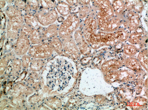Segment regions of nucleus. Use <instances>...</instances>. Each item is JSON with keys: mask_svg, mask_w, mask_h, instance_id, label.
Here are the masks:
<instances>
[{"mask_svg": "<svg viewBox=\"0 0 148 110\" xmlns=\"http://www.w3.org/2000/svg\"><path fill=\"white\" fill-rule=\"evenodd\" d=\"M1 2V9L5 6V1H0Z\"/></svg>", "mask_w": 148, "mask_h": 110, "instance_id": "nucleus-38", "label": "nucleus"}, {"mask_svg": "<svg viewBox=\"0 0 148 110\" xmlns=\"http://www.w3.org/2000/svg\"><path fill=\"white\" fill-rule=\"evenodd\" d=\"M21 32L16 47V54L20 55L26 52L30 45L29 41L27 38L26 34L23 31Z\"/></svg>", "mask_w": 148, "mask_h": 110, "instance_id": "nucleus-13", "label": "nucleus"}, {"mask_svg": "<svg viewBox=\"0 0 148 110\" xmlns=\"http://www.w3.org/2000/svg\"><path fill=\"white\" fill-rule=\"evenodd\" d=\"M26 25L28 26L36 29H38V22L35 14L29 13H25L23 16Z\"/></svg>", "mask_w": 148, "mask_h": 110, "instance_id": "nucleus-20", "label": "nucleus"}, {"mask_svg": "<svg viewBox=\"0 0 148 110\" xmlns=\"http://www.w3.org/2000/svg\"><path fill=\"white\" fill-rule=\"evenodd\" d=\"M23 60V65L24 67H27V66H28L29 63V58H24Z\"/></svg>", "mask_w": 148, "mask_h": 110, "instance_id": "nucleus-36", "label": "nucleus"}, {"mask_svg": "<svg viewBox=\"0 0 148 110\" xmlns=\"http://www.w3.org/2000/svg\"><path fill=\"white\" fill-rule=\"evenodd\" d=\"M35 16L39 23L43 26H47L54 23L58 14L55 9H45L41 7Z\"/></svg>", "mask_w": 148, "mask_h": 110, "instance_id": "nucleus-4", "label": "nucleus"}, {"mask_svg": "<svg viewBox=\"0 0 148 110\" xmlns=\"http://www.w3.org/2000/svg\"><path fill=\"white\" fill-rule=\"evenodd\" d=\"M60 27L57 23L53 24L47 28H44L43 32L44 40H49L55 37L59 32Z\"/></svg>", "mask_w": 148, "mask_h": 110, "instance_id": "nucleus-17", "label": "nucleus"}, {"mask_svg": "<svg viewBox=\"0 0 148 110\" xmlns=\"http://www.w3.org/2000/svg\"><path fill=\"white\" fill-rule=\"evenodd\" d=\"M66 1L72 7L77 5L78 3V1Z\"/></svg>", "mask_w": 148, "mask_h": 110, "instance_id": "nucleus-35", "label": "nucleus"}, {"mask_svg": "<svg viewBox=\"0 0 148 110\" xmlns=\"http://www.w3.org/2000/svg\"><path fill=\"white\" fill-rule=\"evenodd\" d=\"M147 104V100L145 98L137 97L131 103V108L134 109H139L145 107Z\"/></svg>", "mask_w": 148, "mask_h": 110, "instance_id": "nucleus-24", "label": "nucleus"}, {"mask_svg": "<svg viewBox=\"0 0 148 110\" xmlns=\"http://www.w3.org/2000/svg\"><path fill=\"white\" fill-rule=\"evenodd\" d=\"M1 25H2V24L3 26L2 27H3V26L4 25H5V24L6 23V18L5 14L1 11Z\"/></svg>", "mask_w": 148, "mask_h": 110, "instance_id": "nucleus-32", "label": "nucleus"}, {"mask_svg": "<svg viewBox=\"0 0 148 110\" xmlns=\"http://www.w3.org/2000/svg\"><path fill=\"white\" fill-rule=\"evenodd\" d=\"M53 49L50 44L41 43L30 48L29 54L30 56L37 58H47L52 55Z\"/></svg>", "mask_w": 148, "mask_h": 110, "instance_id": "nucleus-7", "label": "nucleus"}, {"mask_svg": "<svg viewBox=\"0 0 148 110\" xmlns=\"http://www.w3.org/2000/svg\"><path fill=\"white\" fill-rule=\"evenodd\" d=\"M44 61V60L41 59L33 60L31 63V69L34 71H39L41 70L45 65Z\"/></svg>", "mask_w": 148, "mask_h": 110, "instance_id": "nucleus-27", "label": "nucleus"}, {"mask_svg": "<svg viewBox=\"0 0 148 110\" xmlns=\"http://www.w3.org/2000/svg\"><path fill=\"white\" fill-rule=\"evenodd\" d=\"M139 62L147 72H148V50L147 49L142 50L137 58Z\"/></svg>", "mask_w": 148, "mask_h": 110, "instance_id": "nucleus-22", "label": "nucleus"}, {"mask_svg": "<svg viewBox=\"0 0 148 110\" xmlns=\"http://www.w3.org/2000/svg\"><path fill=\"white\" fill-rule=\"evenodd\" d=\"M122 25L130 32L133 31L140 25L141 18L139 14L134 10H126L122 16Z\"/></svg>", "mask_w": 148, "mask_h": 110, "instance_id": "nucleus-6", "label": "nucleus"}, {"mask_svg": "<svg viewBox=\"0 0 148 110\" xmlns=\"http://www.w3.org/2000/svg\"><path fill=\"white\" fill-rule=\"evenodd\" d=\"M97 10L96 19L109 20L115 16L112 3L110 1H91Z\"/></svg>", "mask_w": 148, "mask_h": 110, "instance_id": "nucleus-3", "label": "nucleus"}, {"mask_svg": "<svg viewBox=\"0 0 148 110\" xmlns=\"http://www.w3.org/2000/svg\"><path fill=\"white\" fill-rule=\"evenodd\" d=\"M72 7L64 1H60L57 3L56 8L62 16H64L71 14Z\"/></svg>", "mask_w": 148, "mask_h": 110, "instance_id": "nucleus-19", "label": "nucleus"}, {"mask_svg": "<svg viewBox=\"0 0 148 110\" xmlns=\"http://www.w3.org/2000/svg\"><path fill=\"white\" fill-rule=\"evenodd\" d=\"M123 65V61L117 59H112L104 62L101 66V70L106 74L119 70Z\"/></svg>", "mask_w": 148, "mask_h": 110, "instance_id": "nucleus-12", "label": "nucleus"}, {"mask_svg": "<svg viewBox=\"0 0 148 110\" xmlns=\"http://www.w3.org/2000/svg\"><path fill=\"white\" fill-rule=\"evenodd\" d=\"M90 6H80L78 17L80 19L86 18L88 16Z\"/></svg>", "mask_w": 148, "mask_h": 110, "instance_id": "nucleus-28", "label": "nucleus"}, {"mask_svg": "<svg viewBox=\"0 0 148 110\" xmlns=\"http://www.w3.org/2000/svg\"><path fill=\"white\" fill-rule=\"evenodd\" d=\"M90 1H78V4L80 6H88Z\"/></svg>", "mask_w": 148, "mask_h": 110, "instance_id": "nucleus-34", "label": "nucleus"}, {"mask_svg": "<svg viewBox=\"0 0 148 110\" xmlns=\"http://www.w3.org/2000/svg\"><path fill=\"white\" fill-rule=\"evenodd\" d=\"M123 65L128 68L137 74L143 73L142 66L137 58L133 57H130L125 59L123 61Z\"/></svg>", "mask_w": 148, "mask_h": 110, "instance_id": "nucleus-15", "label": "nucleus"}, {"mask_svg": "<svg viewBox=\"0 0 148 110\" xmlns=\"http://www.w3.org/2000/svg\"><path fill=\"white\" fill-rule=\"evenodd\" d=\"M74 37L81 53L86 56L90 55L91 52V48L86 41L81 30H77Z\"/></svg>", "mask_w": 148, "mask_h": 110, "instance_id": "nucleus-10", "label": "nucleus"}, {"mask_svg": "<svg viewBox=\"0 0 148 110\" xmlns=\"http://www.w3.org/2000/svg\"><path fill=\"white\" fill-rule=\"evenodd\" d=\"M97 20L98 29L105 32H114L120 28L122 25V18L116 16L109 20L97 19Z\"/></svg>", "mask_w": 148, "mask_h": 110, "instance_id": "nucleus-5", "label": "nucleus"}, {"mask_svg": "<svg viewBox=\"0 0 148 110\" xmlns=\"http://www.w3.org/2000/svg\"><path fill=\"white\" fill-rule=\"evenodd\" d=\"M112 6L114 10L115 16H120L122 18L124 13L126 10L124 1H113L112 2Z\"/></svg>", "mask_w": 148, "mask_h": 110, "instance_id": "nucleus-18", "label": "nucleus"}, {"mask_svg": "<svg viewBox=\"0 0 148 110\" xmlns=\"http://www.w3.org/2000/svg\"><path fill=\"white\" fill-rule=\"evenodd\" d=\"M127 11L134 10L139 14L144 10V6L142 1H124Z\"/></svg>", "mask_w": 148, "mask_h": 110, "instance_id": "nucleus-16", "label": "nucleus"}, {"mask_svg": "<svg viewBox=\"0 0 148 110\" xmlns=\"http://www.w3.org/2000/svg\"><path fill=\"white\" fill-rule=\"evenodd\" d=\"M130 32L125 28H119L114 32L117 40L119 42H123L128 40L130 34Z\"/></svg>", "mask_w": 148, "mask_h": 110, "instance_id": "nucleus-23", "label": "nucleus"}, {"mask_svg": "<svg viewBox=\"0 0 148 110\" xmlns=\"http://www.w3.org/2000/svg\"><path fill=\"white\" fill-rule=\"evenodd\" d=\"M22 28L33 44H39L43 41V31L44 28L40 27L38 29H36L26 25H23Z\"/></svg>", "mask_w": 148, "mask_h": 110, "instance_id": "nucleus-9", "label": "nucleus"}, {"mask_svg": "<svg viewBox=\"0 0 148 110\" xmlns=\"http://www.w3.org/2000/svg\"><path fill=\"white\" fill-rule=\"evenodd\" d=\"M145 30L143 27L140 26L130 34L128 41L133 45L142 44L146 41V39H147V37H146L145 35Z\"/></svg>", "mask_w": 148, "mask_h": 110, "instance_id": "nucleus-11", "label": "nucleus"}, {"mask_svg": "<svg viewBox=\"0 0 148 110\" xmlns=\"http://www.w3.org/2000/svg\"><path fill=\"white\" fill-rule=\"evenodd\" d=\"M79 7L77 5L72 7L71 14H76L77 13H79Z\"/></svg>", "mask_w": 148, "mask_h": 110, "instance_id": "nucleus-33", "label": "nucleus"}, {"mask_svg": "<svg viewBox=\"0 0 148 110\" xmlns=\"http://www.w3.org/2000/svg\"><path fill=\"white\" fill-rule=\"evenodd\" d=\"M41 7L45 9H55L57 3L55 1H40Z\"/></svg>", "mask_w": 148, "mask_h": 110, "instance_id": "nucleus-29", "label": "nucleus"}, {"mask_svg": "<svg viewBox=\"0 0 148 110\" xmlns=\"http://www.w3.org/2000/svg\"><path fill=\"white\" fill-rule=\"evenodd\" d=\"M82 27V32L89 33L96 32L98 28L96 16H87L85 18Z\"/></svg>", "mask_w": 148, "mask_h": 110, "instance_id": "nucleus-14", "label": "nucleus"}, {"mask_svg": "<svg viewBox=\"0 0 148 110\" xmlns=\"http://www.w3.org/2000/svg\"><path fill=\"white\" fill-rule=\"evenodd\" d=\"M57 20L60 23H62L65 20V19L63 16H60L57 18Z\"/></svg>", "mask_w": 148, "mask_h": 110, "instance_id": "nucleus-37", "label": "nucleus"}, {"mask_svg": "<svg viewBox=\"0 0 148 110\" xmlns=\"http://www.w3.org/2000/svg\"><path fill=\"white\" fill-rule=\"evenodd\" d=\"M40 8V1H27L25 10L26 13L35 14Z\"/></svg>", "mask_w": 148, "mask_h": 110, "instance_id": "nucleus-21", "label": "nucleus"}, {"mask_svg": "<svg viewBox=\"0 0 148 110\" xmlns=\"http://www.w3.org/2000/svg\"><path fill=\"white\" fill-rule=\"evenodd\" d=\"M138 52V48L134 45L126 43L123 46L124 53L129 57L134 56Z\"/></svg>", "mask_w": 148, "mask_h": 110, "instance_id": "nucleus-26", "label": "nucleus"}, {"mask_svg": "<svg viewBox=\"0 0 148 110\" xmlns=\"http://www.w3.org/2000/svg\"><path fill=\"white\" fill-rule=\"evenodd\" d=\"M136 75L135 72L127 70H117L104 74L105 80L108 83L111 84L120 81L121 82L135 80Z\"/></svg>", "mask_w": 148, "mask_h": 110, "instance_id": "nucleus-2", "label": "nucleus"}, {"mask_svg": "<svg viewBox=\"0 0 148 110\" xmlns=\"http://www.w3.org/2000/svg\"><path fill=\"white\" fill-rule=\"evenodd\" d=\"M61 40L63 50L66 55L74 60L77 59L80 57L81 52L74 41L72 35Z\"/></svg>", "mask_w": 148, "mask_h": 110, "instance_id": "nucleus-8", "label": "nucleus"}, {"mask_svg": "<svg viewBox=\"0 0 148 110\" xmlns=\"http://www.w3.org/2000/svg\"><path fill=\"white\" fill-rule=\"evenodd\" d=\"M96 102L99 103L103 104L106 101V99L105 96H102L98 95L95 97Z\"/></svg>", "mask_w": 148, "mask_h": 110, "instance_id": "nucleus-31", "label": "nucleus"}, {"mask_svg": "<svg viewBox=\"0 0 148 110\" xmlns=\"http://www.w3.org/2000/svg\"><path fill=\"white\" fill-rule=\"evenodd\" d=\"M27 1H14V6L19 10H25L26 7Z\"/></svg>", "mask_w": 148, "mask_h": 110, "instance_id": "nucleus-30", "label": "nucleus"}, {"mask_svg": "<svg viewBox=\"0 0 148 110\" xmlns=\"http://www.w3.org/2000/svg\"><path fill=\"white\" fill-rule=\"evenodd\" d=\"M80 25V19L77 14H71L61 24L59 34L61 39L71 35Z\"/></svg>", "mask_w": 148, "mask_h": 110, "instance_id": "nucleus-1", "label": "nucleus"}, {"mask_svg": "<svg viewBox=\"0 0 148 110\" xmlns=\"http://www.w3.org/2000/svg\"><path fill=\"white\" fill-rule=\"evenodd\" d=\"M50 44L54 50L57 53L60 54L63 53V50L62 43L58 37H55L52 38Z\"/></svg>", "mask_w": 148, "mask_h": 110, "instance_id": "nucleus-25", "label": "nucleus"}]
</instances>
